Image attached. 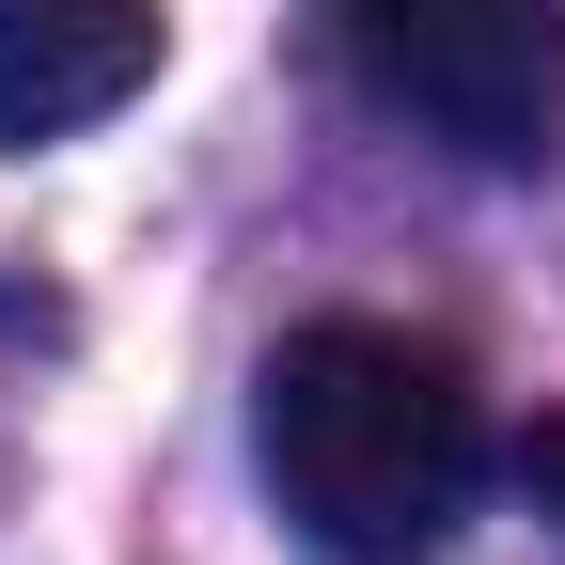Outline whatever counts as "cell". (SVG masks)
Returning a JSON list of instances; mask_svg holds the SVG:
<instances>
[{
    "instance_id": "1",
    "label": "cell",
    "mask_w": 565,
    "mask_h": 565,
    "mask_svg": "<svg viewBox=\"0 0 565 565\" xmlns=\"http://www.w3.org/2000/svg\"><path fill=\"white\" fill-rule=\"evenodd\" d=\"M252 471L330 565H440L487 487V408L456 377V345L315 315L252 377Z\"/></svg>"
},
{
    "instance_id": "2",
    "label": "cell",
    "mask_w": 565,
    "mask_h": 565,
    "mask_svg": "<svg viewBox=\"0 0 565 565\" xmlns=\"http://www.w3.org/2000/svg\"><path fill=\"white\" fill-rule=\"evenodd\" d=\"M330 47L408 141L534 173L565 141V0H330Z\"/></svg>"
},
{
    "instance_id": "3",
    "label": "cell",
    "mask_w": 565,
    "mask_h": 565,
    "mask_svg": "<svg viewBox=\"0 0 565 565\" xmlns=\"http://www.w3.org/2000/svg\"><path fill=\"white\" fill-rule=\"evenodd\" d=\"M158 79V0H0V158L110 126Z\"/></svg>"
},
{
    "instance_id": "4",
    "label": "cell",
    "mask_w": 565,
    "mask_h": 565,
    "mask_svg": "<svg viewBox=\"0 0 565 565\" xmlns=\"http://www.w3.org/2000/svg\"><path fill=\"white\" fill-rule=\"evenodd\" d=\"M519 503L565 534V408H534V424H519Z\"/></svg>"
}]
</instances>
